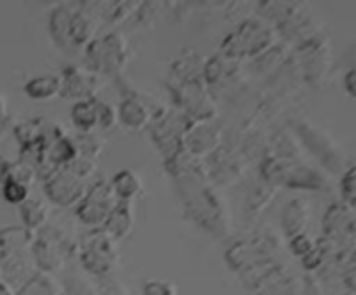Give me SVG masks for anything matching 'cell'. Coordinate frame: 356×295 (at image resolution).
I'll return each mask as SVG.
<instances>
[{"mask_svg":"<svg viewBox=\"0 0 356 295\" xmlns=\"http://www.w3.org/2000/svg\"><path fill=\"white\" fill-rule=\"evenodd\" d=\"M117 259L118 250L115 246V239H111L103 229H94L83 239L82 250H80V266L86 273L97 278L108 276Z\"/></svg>","mask_w":356,"mask_h":295,"instance_id":"6da1fadb","label":"cell"},{"mask_svg":"<svg viewBox=\"0 0 356 295\" xmlns=\"http://www.w3.org/2000/svg\"><path fill=\"white\" fill-rule=\"evenodd\" d=\"M125 61H127V45L120 35H103L101 38H94L87 45V62L89 68L96 71L117 73L124 69Z\"/></svg>","mask_w":356,"mask_h":295,"instance_id":"7a4b0ae2","label":"cell"},{"mask_svg":"<svg viewBox=\"0 0 356 295\" xmlns=\"http://www.w3.org/2000/svg\"><path fill=\"white\" fill-rule=\"evenodd\" d=\"M115 198L117 196L111 189V184L106 180H99L79 203L76 215L89 228H99L106 222L108 215L117 205Z\"/></svg>","mask_w":356,"mask_h":295,"instance_id":"3957f363","label":"cell"},{"mask_svg":"<svg viewBox=\"0 0 356 295\" xmlns=\"http://www.w3.org/2000/svg\"><path fill=\"white\" fill-rule=\"evenodd\" d=\"M45 194L49 196V200L61 207L80 203L83 196L82 179L65 167L52 170L45 180Z\"/></svg>","mask_w":356,"mask_h":295,"instance_id":"277c9868","label":"cell"},{"mask_svg":"<svg viewBox=\"0 0 356 295\" xmlns=\"http://www.w3.org/2000/svg\"><path fill=\"white\" fill-rule=\"evenodd\" d=\"M31 253H33V260L37 264L40 273H56V271L63 269L66 264V257H68V245L65 239L59 238L58 235H45L42 233L37 236L31 245Z\"/></svg>","mask_w":356,"mask_h":295,"instance_id":"5b68a950","label":"cell"},{"mask_svg":"<svg viewBox=\"0 0 356 295\" xmlns=\"http://www.w3.org/2000/svg\"><path fill=\"white\" fill-rule=\"evenodd\" d=\"M136 224L132 201H118L103 224V231L111 239H124L132 233Z\"/></svg>","mask_w":356,"mask_h":295,"instance_id":"8992f818","label":"cell"},{"mask_svg":"<svg viewBox=\"0 0 356 295\" xmlns=\"http://www.w3.org/2000/svg\"><path fill=\"white\" fill-rule=\"evenodd\" d=\"M97 78L80 68H68L61 76V94L76 101L90 99L96 90Z\"/></svg>","mask_w":356,"mask_h":295,"instance_id":"52a82bcc","label":"cell"},{"mask_svg":"<svg viewBox=\"0 0 356 295\" xmlns=\"http://www.w3.org/2000/svg\"><path fill=\"white\" fill-rule=\"evenodd\" d=\"M149 118L148 104L136 96L125 97L117 110V120L131 130H143L149 124Z\"/></svg>","mask_w":356,"mask_h":295,"instance_id":"ba28073f","label":"cell"},{"mask_svg":"<svg viewBox=\"0 0 356 295\" xmlns=\"http://www.w3.org/2000/svg\"><path fill=\"white\" fill-rule=\"evenodd\" d=\"M96 19L87 10L72 12L70 19V42L72 45H89L96 35Z\"/></svg>","mask_w":356,"mask_h":295,"instance_id":"9c48e42d","label":"cell"},{"mask_svg":"<svg viewBox=\"0 0 356 295\" xmlns=\"http://www.w3.org/2000/svg\"><path fill=\"white\" fill-rule=\"evenodd\" d=\"M35 238L33 233L26 228H7L0 231V255L10 253H24V250L31 248Z\"/></svg>","mask_w":356,"mask_h":295,"instance_id":"30bf717a","label":"cell"},{"mask_svg":"<svg viewBox=\"0 0 356 295\" xmlns=\"http://www.w3.org/2000/svg\"><path fill=\"white\" fill-rule=\"evenodd\" d=\"M24 94L31 99L45 101L61 94V76L58 75H38L28 80L23 87Z\"/></svg>","mask_w":356,"mask_h":295,"instance_id":"8fae6325","label":"cell"},{"mask_svg":"<svg viewBox=\"0 0 356 295\" xmlns=\"http://www.w3.org/2000/svg\"><path fill=\"white\" fill-rule=\"evenodd\" d=\"M110 184L115 196L120 201H132L143 189V183L141 179H139V176L129 169L120 170V172L115 174V177L111 179Z\"/></svg>","mask_w":356,"mask_h":295,"instance_id":"7c38bea8","label":"cell"},{"mask_svg":"<svg viewBox=\"0 0 356 295\" xmlns=\"http://www.w3.org/2000/svg\"><path fill=\"white\" fill-rule=\"evenodd\" d=\"M72 120L73 125L82 134H90L97 127V124H99V120H97L96 99L76 101L72 108Z\"/></svg>","mask_w":356,"mask_h":295,"instance_id":"4fadbf2b","label":"cell"},{"mask_svg":"<svg viewBox=\"0 0 356 295\" xmlns=\"http://www.w3.org/2000/svg\"><path fill=\"white\" fill-rule=\"evenodd\" d=\"M63 287L58 283L52 274L49 273H35L19 290L16 295H61Z\"/></svg>","mask_w":356,"mask_h":295,"instance_id":"5bb4252c","label":"cell"},{"mask_svg":"<svg viewBox=\"0 0 356 295\" xmlns=\"http://www.w3.org/2000/svg\"><path fill=\"white\" fill-rule=\"evenodd\" d=\"M51 163H54L58 169L68 165L79 153H76V146L72 139L68 137H56L49 148H45Z\"/></svg>","mask_w":356,"mask_h":295,"instance_id":"9a60e30c","label":"cell"},{"mask_svg":"<svg viewBox=\"0 0 356 295\" xmlns=\"http://www.w3.org/2000/svg\"><path fill=\"white\" fill-rule=\"evenodd\" d=\"M21 217H23L24 228L35 231L40 229L47 222V207L38 200H30L28 198L23 205H19Z\"/></svg>","mask_w":356,"mask_h":295,"instance_id":"2e32d148","label":"cell"},{"mask_svg":"<svg viewBox=\"0 0 356 295\" xmlns=\"http://www.w3.org/2000/svg\"><path fill=\"white\" fill-rule=\"evenodd\" d=\"M70 19H72V12L66 10L65 7H58L54 12L51 14V35L54 42L61 47H70Z\"/></svg>","mask_w":356,"mask_h":295,"instance_id":"e0dca14e","label":"cell"},{"mask_svg":"<svg viewBox=\"0 0 356 295\" xmlns=\"http://www.w3.org/2000/svg\"><path fill=\"white\" fill-rule=\"evenodd\" d=\"M305 201L294 200L284 212V226L287 229V235H301L306 224V207Z\"/></svg>","mask_w":356,"mask_h":295,"instance_id":"ac0fdd59","label":"cell"},{"mask_svg":"<svg viewBox=\"0 0 356 295\" xmlns=\"http://www.w3.org/2000/svg\"><path fill=\"white\" fill-rule=\"evenodd\" d=\"M63 294L65 295H97V292L89 280H86V278L80 276V274L76 273H68L66 274L65 281H63Z\"/></svg>","mask_w":356,"mask_h":295,"instance_id":"d6986e66","label":"cell"},{"mask_svg":"<svg viewBox=\"0 0 356 295\" xmlns=\"http://www.w3.org/2000/svg\"><path fill=\"white\" fill-rule=\"evenodd\" d=\"M28 194H30V187L24 186V184L16 183L13 179H7L2 184V196L7 203L10 205H23L28 200Z\"/></svg>","mask_w":356,"mask_h":295,"instance_id":"ffe728a7","label":"cell"},{"mask_svg":"<svg viewBox=\"0 0 356 295\" xmlns=\"http://www.w3.org/2000/svg\"><path fill=\"white\" fill-rule=\"evenodd\" d=\"M35 176H37V170H35L33 165L26 162H17L13 163L10 167V174H9V179L16 180V183L24 184V186L30 187L33 184Z\"/></svg>","mask_w":356,"mask_h":295,"instance_id":"44dd1931","label":"cell"},{"mask_svg":"<svg viewBox=\"0 0 356 295\" xmlns=\"http://www.w3.org/2000/svg\"><path fill=\"white\" fill-rule=\"evenodd\" d=\"M143 295H177V287L169 280H148L143 285Z\"/></svg>","mask_w":356,"mask_h":295,"instance_id":"7402d4cb","label":"cell"},{"mask_svg":"<svg viewBox=\"0 0 356 295\" xmlns=\"http://www.w3.org/2000/svg\"><path fill=\"white\" fill-rule=\"evenodd\" d=\"M96 106H97V127L101 128H111L117 121V111L111 110L110 104L106 103H101V101H96Z\"/></svg>","mask_w":356,"mask_h":295,"instance_id":"603a6c76","label":"cell"},{"mask_svg":"<svg viewBox=\"0 0 356 295\" xmlns=\"http://www.w3.org/2000/svg\"><path fill=\"white\" fill-rule=\"evenodd\" d=\"M10 167H13V163H10L9 160H6L0 156V186H2L7 179H9Z\"/></svg>","mask_w":356,"mask_h":295,"instance_id":"cb8c5ba5","label":"cell"},{"mask_svg":"<svg viewBox=\"0 0 356 295\" xmlns=\"http://www.w3.org/2000/svg\"><path fill=\"white\" fill-rule=\"evenodd\" d=\"M344 85H346V90L351 94V96L356 97V69H351L346 75V80H344Z\"/></svg>","mask_w":356,"mask_h":295,"instance_id":"d4e9b609","label":"cell"},{"mask_svg":"<svg viewBox=\"0 0 356 295\" xmlns=\"http://www.w3.org/2000/svg\"><path fill=\"white\" fill-rule=\"evenodd\" d=\"M0 295H16V290L7 281H3L2 278H0Z\"/></svg>","mask_w":356,"mask_h":295,"instance_id":"484cf974","label":"cell"},{"mask_svg":"<svg viewBox=\"0 0 356 295\" xmlns=\"http://www.w3.org/2000/svg\"><path fill=\"white\" fill-rule=\"evenodd\" d=\"M7 117V103H6V97L0 94V121L6 120Z\"/></svg>","mask_w":356,"mask_h":295,"instance_id":"4316f807","label":"cell"},{"mask_svg":"<svg viewBox=\"0 0 356 295\" xmlns=\"http://www.w3.org/2000/svg\"><path fill=\"white\" fill-rule=\"evenodd\" d=\"M0 266H2V255H0Z\"/></svg>","mask_w":356,"mask_h":295,"instance_id":"83f0119b","label":"cell"},{"mask_svg":"<svg viewBox=\"0 0 356 295\" xmlns=\"http://www.w3.org/2000/svg\"><path fill=\"white\" fill-rule=\"evenodd\" d=\"M61 295H65V294H61Z\"/></svg>","mask_w":356,"mask_h":295,"instance_id":"f1b7e54d","label":"cell"}]
</instances>
